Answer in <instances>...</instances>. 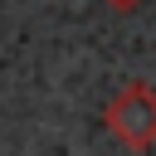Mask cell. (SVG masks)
Returning <instances> with one entry per match:
<instances>
[{"label": "cell", "mask_w": 156, "mask_h": 156, "mask_svg": "<svg viewBox=\"0 0 156 156\" xmlns=\"http://www.w3.org/2000/svg\"><path fill=\"white\" fill-rule=\"evenodd\" d=\"M107 127H112L127 146H136V151L156 146V93H151L146 83H127V88L107 102Z\"/></svg>", "instance_id": "cell-1"}, {"label": "cell", "mask_w": 156, "mask_h": 156, "mask_svg": "<svg viewBox=\"0 0 156 156\" xmlns=\"http://www.w3.org/2000/svg\"><path fill=\"white\" fill-rule=\"evenodd\" d=\"M112 10H132V5H141V0H107Z\"/></svg>", "instance_id": "cell-2"}]
</instances>
